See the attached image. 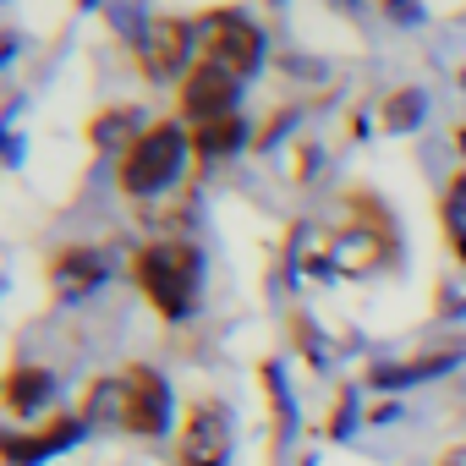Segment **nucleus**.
I'll use <instances>...</instances> for the list:
<instances>
[{
    "label": "nucleus",
    "mask_w": 466,
    "mask_h": 466,
    "mask_svg": "<svg viewBox=\"0 0 466 466\" xmlns=\"http://www.w3.org/2000/svg\"><path fill=\"white\" fill-rule=\"evenodd\" d=\"M395 253H400V237H395L390 208L373 192H351L346 198V219L329 237V264L340 275H373V269H390Z\"/></svg>",
    "instance_id": "obj_3"
},
{
    "label": "nucleus",
    "mask_w": 466,
    "mask_h": 466,
    "mask_svg": "<svg viewBox=\"0 0 466 466\" xmlns=\"http://www.w3.org/2000/svg\"><path fill=\"white\" fill-rule=\"evenodd\" d=\"M187 132H192V154H198L203 165H214V159H225V154H237V148L248 143L242 116H225V121H208V127H187Z\"/></svg>",
    "instance_id": "obj_16"
},
{
    "label": "nucleus",
    "mask_w": 466,
    "mask_h": 466,
    "mask_svg": "<svg viewBox=\"0 0 466 466\" xmlns=\"http://www.w3.org/2000/svg\"><path fill=\"white\" fill-rule=\"evenodd\" d=\"M121 384H127V433L132 439H159L170 428V384L159 368L148 362H132L121 368Z\"/></svg>",
    "instance_id": "obj_8"
},
{
    "label": "nucleus",
    "mask_w": 466,
    "mask_h": 466,
    "mask_svg": "<svg viewBox=\"0 0 466 466\" xmlns=\"http://www.w3.org/2000/svg\"><path fill=\"white\" fill-rule=\"evenodd\" d=\"M192 23H198V61H214L219 72H230L237 83H248L264 66L269 39H264V28L248 12L219 6V12H198Z\"/></svg>",
    "instance_id": "obj_4"
},
{
    "label": "nucleus",
    "mask_w": 466,
    "mask_h": 466,
    "mask_svg": "<svg viewBox=\"0 0 466 466\" xmlns=\"http://www.w3.org/2000/svg\"><path fill=\"white\" fill-rule=\"evenodd\" d=\"M77 439H83V417L77 411H50L39 428H17V433L0 439V461L6 466H39L61 450H72Z\"/></svg>",
    "instance_id": "obj_9"
},
{
    "label": "nucleus",
    "mask_w": 466,
    "mask_h": 466,
    "mask_svg": "<svg viewBox=\"0 0 466 466\" xmlns=\"http://www.w3.org/2000/svg\"><path fill=\"white\" fill-rule=\"evenodd\" d=\"M357 422V390H340L335 395V406H329V422H324V433L329 439H346V428Z\"/></svg>",
    "instance_id": "obj_18"
},
{
    "label": "nucleus",
    "mask_w": 466,
    "mask_h": 466,
    "mask_svg": "<svg viewBox=\"0 0 466 466\" xmlns=\"http://www.w3.org/2000/svg\"><path fill=\"white\" fill-rule=\"evenodd\" d=\"M0 406H6V417H17V422L50 417V406H56V373L39 368V362H12L6 379H0Z\"/></svg>",
    "instance_id": "obj_10"
},
{
    "label": "nucleus",
    "mask_w": 466,
    "mask_h": 466,
    "mask_svg": "<svg viewBox=\"0 0 466 466\" xmlns=\"http://www.w3.org/2000/svg\"><path fill=\"white\" fill-rule=\"evenodd\" d=\"M422 116H428L422 88H390V94H384V105H379V127H384V132H395V137L417 132V127H422Z\"/></svg>",
    "instance_id": "obj_17"
},
{
    "label": "nucleus",
    "mask_w": 466,
    "mask_h": 466,
    "mask_svg": "<svg viewBox=\"0 0 466 466\" xmlns=\"http://www.w3.org/2000/svg\"><path fill=\"white\" fill-rule=\"evenodd\" d=\"M77 417H83V428H116V433H127V384H121V373L88 379V390L77 400Z\"/></svg>",
    "instance_id": "obj_13"
},
{
    "label": "nucleus",
    "mask_w": 466,
    "mask_h": 466,
    "mask_svg": "<svg viewBox=\"0 0 466 466\" xmlns=\"http://www.w3.org/2000/svg\"><path fill=\"white\" fill-rule=\"evenodd\" d=\"M439 466H466V444H450V450L439 455Z\"/></svg>",
    "instance_id": "obj_20"
},
{
    "label": "nucleus",
    "mask_w": 466,
    "mask_h": 466,
    "mask_svg": "<svg viewBox=\"0 0 466 466\" xmlns=\"http://www.w3.org/2000/svg\"><path fill=\"white\" fill-rule=\"evenodd\" d=\"M132 286L165 324H181L198 313V297H203V253L181 237L143 242L132 253Z\"/></svg>",
    "instance_id": "obj_1"
},
{
    "label": "nucleus",
    "mask_w": 466,
    "mask_h": 466,
    "mask_svg": "<svg viewBox=\"0 0 466 466\" xmlns=\"http://www.w3.org/2000/svg\"><path fill=\"white\" fill-rule=\"evenodd\" d=\"M258 384H264L269 411H275V428H269V455H275V466H280V461H286V450H291V428H297V411H291V390H286L280 362H258Z\"/></svg>",
    "instance_id": "obj_14"
},
{
    "label": "nucleus",
    "mask_w": 466,
    "mask_h": 466,
    "mask_svg": "<svg viewBox=\"0 0 466 466\" xmlns=\"http://www.w3.org/2000/svg\"><path fill=\"white\" fill-rule=\"evenodd\" d=\"M455 148H461V159H466V121L455 127Z\"/></svg>",
    "instance_id": "obj_21"
},
{
    "label": "nucleus",
    "mask_w": 466,
    "mask_h": 466,
    "mask_svg": "<svg viewBox=\"0 0 466 466\" xmlns=\"http://www.w3.org/2000/svg\"><path fill=\"white\" fill-rule=\"evenodd\" d=\"M132 50H137V66H143L148 83H181V77L198 66V61H192V50H198V23L159 12V17L143 23V34H137Z\"/></svg>",
    "instance_id": "obj_6"
},
{
    "label": "nucleus",
    "mask_w": 466,
    "mask_h": 466,
    "mask_svg": "<svg viewBox=\"0 0 466 466\" xmlns=\"http://www.w3.org/2000/svg\"><path fill=\"white\" fill-rule=\"evenodd\" d=\"M237 94L242 83L219 72L214 61H198L181 83H176V121L181 127H208V121H225V116H237Z\"/></svg>",
    "instance_id": "obj_7"
},
{
    "label": "nucleus",
    "mask_w": 466,
    "mask_h": 466,
    "mask_svg": "<svg viewBox=\"0 0 466 466\" xmlns=\"http://www.w3.org/2000/svg\"><path fill=\"white\" fill-rule=\"evenodd\" d=\"M461 357H466L461 346H428V351H417V357H406V362H384V368H373L368 384H379V390H406V384H422V379L450 373Z\"/></svg>",
    "instance_id": "obj_12"
},
{
    "label": "nucleus",
    "mask_w": 466,
    "mask_h": 466,
    "mask_svg": "<svg viewBox=\"0 0 466 466\" xmlns=\"http://www.w3.org/2000/svg\"><path fill=\"white\" fill-rule=\"evenodd\" d=\"M187 154H192V132H187L176 116H159V121H148V127L132 137V148L121 154L116 187H121L127 198H159L165 187L181 181Z\"/></svg>",
    "instance_id": "obj_2"
},
{
    "label": "nucleus",
    "mask_w": 466,
    "mask_h": 466,
    "mask_svg": "<svg viewBox=\"0 0 466 466\" xmlns=\"http://www.w3.org/2000/svg\"><path fill=\"white\" fill-rule=\"evenodd\" d=\"M143 127H148V121H137L132 105H105V110L88 121V143H94V148H121V154H127L132 137H137Z\"/></svg>",
    "instance_id": "obj_15"
},
{
    "label": "nucleus",
    "mask_w": 466,
    "mask_h": 466,
    "mask_svg": "<svg viewBox=\"0 0 466 466\" xmlns=\"http://www.w3.org/2000/svg\"><path fill=\"white\" fill-rule=\"evenodd\" d=\"M230 450H237V417H230V406L198 395L176 428V466H230Z\"/></svg>",
    "instance_id": "obj_5"
},
{
    "label": "nucleus",
    "mask_w": 466,
    "mask_h": 466,
    "mask_svg": "<svg viewBox=\"0 0 466 466\" xmlns=\"http://www.w3.org/2000/svg\"><path fill=\"white\" fill-rule=\"evenodd\" d=\"M99 286H105V253L99 248H61L50 258V297L56 302H83Z\"/></svg>",
    "instance_id": "obj_11"
},
{
    "label": "nucleus",
    "mask_w": 466,
    "mask_h": 466,
    "mask_svg": "<svg viewBox=\"0 0 466 466\" xmlns=\"http://www.w3.org/2000/svg\"><path fill=\"white\" fill-rule=\"evenodd\" d=\"M450 230V248H455V258H461V269H466V219L461 225H444Z\"/></svg>",
    "instance_id": "obj_19"
}]
</instances>
